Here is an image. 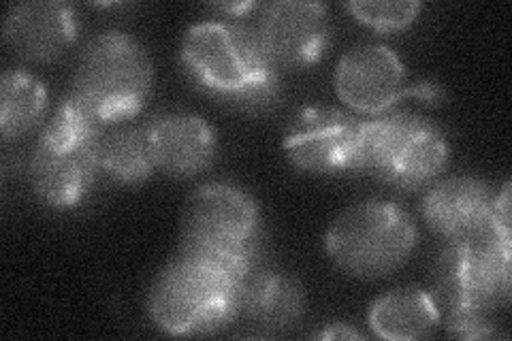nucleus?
I'll use <instances>...</instances> for the list:
<instances>
[{
    "mask_svg": "<svg viewBox=\"0 0 512 341\" xmlns=\"http://www.w3.org/2000/svg\"><path fill=\"white\" fill-rule=\"evenodd\" d=\"M73 5L60 0H30L13 5L5 18V39L11 50L30 62H54L77 39Z\"/></svg>",
    "mask_w": 512,
    "mask_h": 341,
    "instance_id": "4468645a",
    "label": "nucleus"
},
{
    "mask_svg": "<svg viewBox=\"0 0 512 341\" xmlns=\"http://www.w3.org/2000/svg\"><path fill=\"white\" fill-rule=\"evenodd\" d=\"M256 35L276 67H310L331 43L329 11L323 3H271L261 13Z\"/></svg>",
    "mask_w": 512,
    "mask_h": 341,
    "instance_id": "9d476101",
    "label": "nucleus"
},
{
    "mask_svg": "<svg viewBox=\"0 0 512 341\" xmlns=\"http://www.w3.org/2000/svg\"><path fill=\"white\" fill-rule=\"evenodd\" d=\"M148 124H126L101 141V173L122 186H139L154 173Z\"/></svg>",
    "mask_w": 512,
    "mask_h": 341,
    "instance_id": "a211bd4d",
    "label": "nucleus"
},
{
    "mask_svg": "<svg viewBox=\"0 0 512 341\" xmlns=\"http://www.w3.org/2000/svg\"><path fill=\"white\" fill-rule=\"evenodd\" d=\"M510 229L493 224L468 239L446 241L436 263L438 305L459 339L498 337L489 314L510 297Z\"/></svg>",
    "mask_w": 512,
    "mask_h": 341,
    "instance_id": "f257e3e1",
    "label": "nucleus"
},
{
    "mask_svg": "<svg viewBox=\"0 0 512 341\" xmlns=\"http://www.w3.org/2000/svg\"><path fill=\"white\" fill-rule=\"evenodd\" d=\"M419 243L408 211L393 201L367 199L331 222L325 250L333 265L359 280H380L402 269Z\"/></svg>",
    "mask_w": 512,
    "mask_h": 341,
    "instance_id": "423d86ee",
    "label": "nucleus"
},
{
    "mask_svg": "<svg viewBox=\"0 0 512 341\" xmlns=\"http://www.w3.org/2000/svg\"><path fill=\"white\" fill-rule=\"evenodd\" d=\"M180 58L186 73L207 94L239 107L276 99L280 73L254 28L210 20L190 26Z\"/></svg>",
    "mask_w": 512,
    "mask_h": 341,
    "instance_id": "f03ea898",
    "label": "nucleus"
},
{
    "mask_svg": "<svg viewBox=\"0 0 512 341\" xmlns=\"http://www.w3.org/2000/svg\"><path fill=\"white\" fill-rule=\"evenodd\" d=\"M495 197L498 194L478 177H448L425 192L421 214L429 229L446 241L468 239L491 226Z\"/></svg>",
    "mask_w": 512,
    "mask_h": 341,
    "instance_id": "ddd939ff",
    "label": "nucleus"
},
{
    "mask_svg": "<svg viewBox=\"0 0 512 341\" xmlns=\"http://www.w3.org/2000/svg\"><path fill=\"white\" fill-rule=\"evenodd\" d=\"M47 113L43 81L28 71L9 69L0 79V133L5 141L22 139L41 124Z\"/></svg>",
    "mask_w": 512,
    "mask_h": 341,
    "instance_id": "f3484780",
    "label": "nucleus"
},
{
    "mask_svg": "<svg viewBox=\"0 0 512 341\" xmlns=\"http://www.w3.org/2000/svg\"><path fill=\"white\" fill-rule=\"evenodd\" d=\"M335 92L350 109L382 113L406 96V67L395 50L363 43L348 50L335 67Z\"/></svg>",
    "mask_w": 512,
    "mask_h": 341,
    "instance_id": "9b49d317",
    "label": "nucleus"
},
{
    "mask_svg": "<svg viewBox=\"0 0 512 341\" xmlns=\"http://www.w3.org/2000/svg\"><path fill=\"white\" fill-rule=\"evenodd\" d=\"M246 275L248 271L182 250L152 282L148 314L160 331L175 337L216 333L239 314Z\"/></svg>",
    "mask_w": 512,
    "mask_h": 341,
    "instance_id": "7ed1b4c3",
    "label": "nucleus"
},
{
    "mask_svg": "<svg viewBox=\"0 0 512 341\" xmlns=\"http://www.w3.org/2000/svg\"><path fill=\"white\" fill-rule=\"evenodd\" d=\"M261 214L250 194L227 182L190 194L182 218V250L235 269L254 267Z\"/></svg>",
    "mask_w": 512,
    "mask_h": 341,
    "instance_id": "0eeeda50",
    "label": "nucleus"
},
{
    "mask_svg": "<svg viewBox=\"0 0 512 341\" xmlns=\"http://www.w3.org/2000/svg\"><path fill=\"white\" fill-rule=\"evenodd\" d=\"M154 167L175 180H188L212 167L218 152L214 126L190 111L160 113L148 122Z\"/></svg>",
    "mask_w": 512,
    "mask_h": 341,
    "instance_id": "f8f14e48",
    "label": "nucleus"
},
{
    "mask_svg": "<svg viewBox=\"0 0 512 341\" xmlns=\"http://www.w3.org/2000/svg\"><path fill=\"white\" fill-rule=\"evenodd\" d=\"M367 320L382 339H425L438 329L440 305L421 288H395L374 301Z\"/></svg>",
    "mask_w": 512,
    "mask_h": 341,
    "instance_id": "dca6fc26",
    "label": "nucleus"
},
{
    "mask_svg": "<svg viewBox=\"0 0 512 341\" xmlns=\"http://www.w3.org/2000/svg\"><path fill=\"white\" fill-rule=\"evenodd\" d=\"M152 81L146 47L126 32L105 30L82 52L69 94L101 126L120 124L146 107Z\"/></svg>",
    "mask_w": 512,
    "mask_h": 341,
    "instance_id": "39448f33",
    "label": "nucleus"
},
{
    "mask_svg": "<svg viewBox=\"0 0 512 341\" xmlns=\"http://www.w3.org/2000/svg\"><path fill=\"white\" fill-rule=\"evenodd\" d=\"M316 337L318 339H359L361 333L350 329L348 324H331L329 329H323Z\"/></svg>",
    "mask_w": 512,
    "mask_h": 341,
    "instance_id": "412c9836",
    "label": "nucleus"
},
{
    "mask_svg": "<svg viewBox=\"0 0 512 341\" xmlns=\"http://www.w3.org/2000/svg\"><path fill=\"white\" fill-rule=\"evenodd\" d=\"M101 124L69 94L32 148L28 177L37 199L67 211L82 205L101 173Z\"/></svg>",
    "mask_w": 512,
    "mask_h": 341,
    "instance_id": "20e7f679",
    "label": "nucleus"
},
{
    "mask_svg": "<svg viewBox=\"0 0 512 341\" xmlns=\"http://www.w3.org/2000/svg\"><path fill=\"white\" fill-rule=\"evenodd\" d=\"M406 94H412L416 99L429 101V103H438L442 99V90L434 84H416L412 88H406Z\"/></svg>",
    "mask_w": 512,
    "mask_h": 341,
    "instance_id": "aec40b11",
    "label": "nucleus"
},
{
    "mask_svg": "<svg viewBox=\"0 0 512 341\" xmlns=\"http://www.w3.org/2000/svg\"><path fill=\"white\" fill-rule=\"evenodd\" d=\"M220 9L224 13H237V15H244L248 9H252V3H233V5H220Z\"/></svg>",
    "mask_w": 512,
    "mask_h": 341,
    "instance_id": "4be33fe9",
    "label": "nucleus"
},
{
    "mask_svg": "<svg viewBox=\"0 0 512 341\" xmlns=\"http://www.w3.org/2000/svg\"><path fill=\"white\" fill-rule=\"evenodd\" d=\"M346 9L359 22L380 32H393L408 28L423 9L416 0H352Z\"/></svg>",
    "mask_w": 512,
    "mask_h": 341,
    "instance_id": "6ab92c4d",
    "label": "nucleus"
},
{
    "mask_svg": "<svg viewBox=\"0 0 512 341\" xmlns=\"http://www.w3.org/2000/svg\"><path fill=\"white\" fill-rule=\"evenodd\" d=\"M365 122L333 105L301 107L288 122L282 148L301 171L338 175L361 171Z\"/></svg>",
    "mask_w": 512,
    "mask_h": 341,
    "instance_id": "1a4fd4ad",
    "label": "nucleus"
},
{
    "mask_svg": "<svg viewBox=\"0 0 512 341\" xmlns=\"http://www.w3.org/2000/svg\"><path fill=\"white\" fill-rule=\"evenodd\" d=\"M451 148L440 128L419 113L397 111L365 122L361 171L399 190L429 186L444 171Z\"/></svg>",
    "mask_w": 512,
    "mask_h": 341,
    "instance_id": "6e6552de",
    "label": "nucleus"
},
{
    "mask_svg": "<svg viewBox=\"0 0 512 341\" xmlns=\"http://www.w3.org/2000/svg\"><path fill=\"white\" fill-rule=\"evenodd\" d=\"M306 312V297L293 275L250 269L239 290V314L269 333L295 327Z\"/></svg>",
    "mask_w": 512,
    "mask_h": 341,
    "instance_id": "2eb2a0df",
    "label": "nucleus"
}]
</instances>
